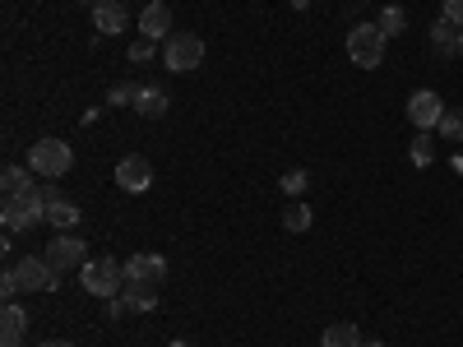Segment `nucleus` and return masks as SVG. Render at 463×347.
Segmentation results:
<instances>
[{"label":"nucleus","instance_id":"nucleus-3","mask_svg":"<svg viewBox=\"0 0 463 347\" xmlns=\"http://www.w3.org/2000/svg\"><path fill=\"white\" fill-rule=\"evenodd\" d=\"M28 167H33V176H47V181L70 176V167H74V148H70L65 139H37V144L28 148Z\"/></svg>","mask_w":463,"mask_h":347},{"label":"nucleus","instance_id":"nucleus-31","mask_svg":"<svg viewBox=\"0 0 463 347\" xmlns=\"http://www.w3.org/2000/svg\"><path fill=\"white\" fill-rule=\"evenodd\" d=\"M306 5H311V0H292V10H306Z\"/></svg>","mask_w":463,"mask_h":347},{"label":"nucleus","instance_id":"nucleus-26","mask_svg":"<svg viewBox=\"0 0 463 347\" xmlns=\"http://www.w3.org/2000/svg\"><path fill=\"white\" fill-rule=\"evenodd\" d=\"M279 185H283V195H301V190L311 185V176H306V172H288Z\"/></svg>","mask_w":463,"mask_h":347},{"label":"nucleus","instance_id":"nucleus-23","mask_svg":"<svg viewBox=\"0 0 463 347\" xmlns=\"http://www.w3.org/2000/svg\"><path fill=\"white\" fill-rule=\"evenodd\" d=\"M283 227H288V231H311V204H288Z\"/></svg>","mask_w":463,"mask_h":347},{"label":"nucleus","instance_id":"nucleus-32","mask_svg":"<svg viewBox=\"0 0 463 347\" xmlns=\"http://www.w3.org/2000/svg\"><path fill=\"white\" fill-rule=\"evenodd\" d=\"M167 347H190V342H185V338H176V342H167Z\"/></svg>","mask_w":463,"mask_h":347},{"label":"nucleus","instance_id":"nucleus-30","mask_svg":"<svg viewBox=\"0 0 463 347\" xmlns=\"http://www.w3.org/2000/svg\"><path fill=\"white\" fill-rule=\"evenodd\" d=\"M37 347H70L65 338H47V342H37Z\"/></svg>","mask_w":463,"mask_h":347},{"label":"nucleus","instance_id":"nucleus-7","mask_svg":"<svg viewBox=\"0 0 463 347\" xmlns=\"http://www.w3.org/2000/svg\"><path fill=\"white\" fill-rule=\"evenodd\" d=\"M126 283H135V287H163L167 283V259L163 255H130L126 259Z\"/></svg>","mask_w":463,"mask_h":347},{"label":"nucleus","instance_id":"nucleus-25","mask_svg":"<svg viewBox=\"0 0 463 347\" xmlns=\"http://www.w3.org/2000/svg\"><path fill=\"white\" fill-rule=\"evenodd\" d=\"M19 292H24V283H19V268H5V278H0V296L14 301Z\"/></svg>","mask_w":463,"mask_h":347},{"label":"nucleus","instance_id":"nucleus-8","mask_svg":"<svg viewBox=\"0 0 463 347\" xmlns=\"http://www.w3.org/2000/svg\"><path fill=\"white\" fill-rule=\"evenodd\" d=\"M440 116H445V102H440L436 89H417V93L408 98V121H412L417 130H436Z\"/></svg>","mask_w":463,"mask_h":347},{"label":"nucleus","instance_id":"nucleus-15","mask_svg":"<svg viewBox=\"0 0 463 347\" xmlns=\"http://www.w3.org/2000/svg\"><path fill=\"white\" fill-rule=\"evenodd\" d=\"M167 107H172V98H167L158 84H148V89H139V93H135V111H139V116H148V121L167 116Z\"/></svg>","mask_w":463,"mask_h":347},{"label":"nucleus","instance_id":"nucleus-22","mask_svg":"<svg viewBox=\"0 0 463 347\" xmlns=\"http://www.w3.org/2000/svg\"><path fill=\"white\" fill-rule=\"evenodd\" d=\"M375 23H380V33H384V37H399V33H403V28H408V14H403V10H399V5H384V10H380V19H375Z\"/></svg>","mask_w":463,"mask_h":347},{"label":"nucleus","instance_id":"nucleus-27","mask_svg":"<svg viewBox=\"0 0 463 347\" xmlns=\"http://www.w3.org/2000/svg\"><path fill=\"white\" fill-rule=\"evenodd\" d=\"M130 61H135V65H148V61H153V42H148V37H139V42L130 47Z\"/></svg>","mask_w":463,"mask_h":347},{"label":"nucleus","instance_id":"nucleus-29","mask_svg":"<svg viewBox=\"0 0 463 347\" xmlns=\"http://www.w3.org/2000/svg\"><path fill=\"white\" fill-rule=\"evenodd\" d=\"M445 19H454L463 28V0H445Z\"/></svg>","mask_w":463,"mask_h":347},{"label":"nucleus","instance_id":"nucleus-21","mask_svg":"<svg viewBox=\"0 0 463 347\" xmlns=\"http://www.w3.org/2000/svg\"><path fill=\"white\" fill-rule=\"evenodd\" d=\"M126 305L130 311H153V305H158V287H135V283H126Z\"/></svg>","mask_w":463,"mask_h":347},{"label":"nucleus","instance_id":"nucleus-6","mask_svg":"<svg viewBox=\"0 0 463 347\" xmlns=\"http://www.w3.org/2000/svg\"><path fill=\"white\" fill-rule=\"evenodd\" d=\"M84 250H89V246H84L80 237H70V231H56V241L47 246V264L56 268V274H70V268H84V264H89Z\"/></svg>","mask_w":463,"mask_h":347},{"label":"nucleus","instance_id":"nucleus-28","mask_svg":"<svg viewBox=\"0 0 463 347\" xmlns=\"http://www.w3.org/2000/svg\"><path fill=\"white\" fill-rule=\"evenodd\" d=\"M126 311H130V305H126V296H111V301H107V315H111V320H121Z\"/></svg>","mask_w":463,"mask_h":347},{"label":"nucleus","instance_id":"nucleus-9","mask_svg":"<svg viewBox=\"0 0 463 347\" xmlns=\"http://www.w3.org/2000/svg\"><path fill=\"white\" fill-rule=\"evenodd\" d=\"M14 268H19V283H24L28 292H56V283H61V274L47 264V255H28V259H19Z\"/></svg>","mask_w":463,"mask_h":347},{"label":"nucleus","instance_id":"nucleus-16","mask_svg":"<svg viewBox=\"0 0 463 347\" xmlns=\"http://www.w3.org/2000/svg\"><path fill=\"white\" fill-rule=\"evenodd\" d=\"M408 158H412V167H431L436 163V130H417V139L408 144Z\"/></svg>","mask_w":463,"mask_h":347},{"label":"nucleus","instance_id":"nucleus-11","mask_svg":"<svg viewBox=\"0 0 463 347\" xmlns=\"http://www.w3.org/2000/svg\"><path fill=\"white\" fill-rule=\"evenodd\" d=\"M116 185L126 190V195H139V190L153 185V163L148 158H121L116 163Z\"/></svg>","mask_w":463,"mask_h":347},{"label":"nucleus","instance_id":"nucleus-1","mask_svg":"<svg viewBox=\"0 0 463 347\" xmlns=\"http://www.w3.org/2000/svg\"><path fill=\"white\" fill-rule=\"evenodd\" d=\"M0 218H5L10 237H19V231H33L37 222H47V195H43V185L24 190V195H5V204H0Z\"/></svg>","mask_w":463,"mask_h":347},{"label":"nucleus","instance_id":"nucleus-5","mask_svg":"<svg viewBox=\"0 0 463 347\" xmlns=\"http://www.w3.org/2000/svg\"><path fill=\"white\" fill-rule=\"evenodd\" d=\"M204 61V37L200 33H172L167 42H163V65L185 74V70H200Z\"/></svg>","mask_w":463,"mask_h":347},{"label":"nucleus","instance_id":"nucleus-2","mask_svg":"<svg viewBox=\"0 0 463 347\" xmlns=\"http://www.w3.org/2000/svg\"><path fill=\"white\" fill-rule=\"evenodd\" d=\"M80 283H84V292L89 296H102V301H111V296H121L126 292V264H116V259H89L84 268H80Z\"/></svg>","mask_w":463,"mask_h":347},{"label":"nucleus","instance_id":"nucleus-13","mask_svg":"<svg viewBox=\"0 0 463 347\" xmlns=\"http://www.w3.org/2000/svg\"><path fill=\"white\" fill-rule=\"evenodd\" d=\"M24 329H28V315L19 311L14 301H5V311H0V347H19Z\"/></svg>","mask_w":463,"mask_h":347},{"label":"nucleus","instance_id":"nucleus-20","mask_svg":"<svg viewBox=\"0 0 463 347\" xmlns=\"http://www.w3.org/2000/svg\"><path fill=\"white\" fill-rule=\"evenodd\" d=\"M436 135H440V139H454V144H463V107H445L440 126H436Z\"/></svg>","mask_w":463,"mask_h":347},{"label":"nucleus","instance_id":"nucleus-19","mask_svg":"<svg viewBox=\"0 0 463 347\" xmlns=\"http://www.w3.org/2000/svg\"><path fill=\"white\" fill-rule=\"evenodd\" d=\"M0 190H5V195H24V190H33V176H28V167L10 163L5 172H0Z\"/></svg>","mask_w":463,"mask_h":347},{"label":"nucleus","instance_id":"nucleus-33","mask_svg":"<svg viewBox=\"0 0 463 347\" xmlns=\"http://www.w3.org/2000/svg\"><path fill=\"white\" fill-rule=\"evenodd\" d=\"M458 56H463V33H458Z\"/></svg>","mask_w":463,"mask_h":347},{"label":"nucleus","instance_id":"nucleus-14","mask_svg":"<svg viewBox=\"0 0 463 347\" xmlns=\"http://www.w3.org/2000/svg\"><path fill=\"white\" fill-rule=\"evenodd\" d=\"M458 33H463V28H458L454 19H445V14L431 23V47H436V56H458Z\"/></svg>","mask_w":463,"mask_h":347},{"label":"nucleus","instance_id":"nucleus-10","mask_svg":"<svg viewBox=\"0 0 463 347\" xmlns=\"http://www.w3.org/2000/svg\"><path fill=\"white\" fill-rule=\"evenodd\" d=\"M93 23L102 37H116L130 28V5L126 0H93Z\"/></svg>","mask_w":463,"mask_h":347},{"label":"nucleus","instance_id":"nucleus-18","mask_svg":"<svg viewBox=\"0 0 463 347\" xmlns=\"http://www.w3.org/2000/svg\"><path fill=\"white\" fill-rule=\"evenodd\" d=\"M325 347H366L362 342V329L357 324H325Z\"/></svg>","mask_w":463,"mask_h":347},{"label":"nucleus","instance_id":"nucleus-4","mask_svg":"<svg viewBox=\"0 0 463 347\" xmlns=\"http://www.w3.org/2000/svg\"><path fill=\"white\" fill-rule=\"evenodd\" d=\"M384 42H390V37L380 33V23L347 28V56H353V65H362V70H375L384 61Z\"/></svg>","mask_w":463,"mask_h":347},{"label":"nucleus","instance_id":"nucleus-17","mask_svg":"<svg viewBox=\"0 0 463 347\" xmlns=\"http://www.w3.org/2000/svg\"><path fill=\"white\" fill-rule=\"evenodd\" d=\"M80 209H74L70 200H47V222L56 227V231H70V227H80Z\"/></svg>","mask_w":463,"mask_h":347},{"label":"nucleus","instance_id":"nucleus-12","mask_svg":"<svg viewBox=\"0 0 463 347\" xmlns=\"http://www.w3.org/2000/svg\"><path fill=\"white\" fill-rule=\"evenodd\" d=\"M139 37H148V42H167V37H172V10L163 5V0L144 5V14H139Z\"/></svg>","mask_w":463,"mask_h":347},{"label":"nucleus","instance_id":"nucleus-24","mask_svg":"<svg viewBox=\"0 0 463 347\" xmlns=\"http://www.w3.org/2000/svg\"><path fill=\"white\" fill-rule=\"evenodd\" d=\"M135 93H139L135 84H116V89L107 93V107H135Z\"/></svg>","mask_w":463,"mask_h":347}]
</instances>
